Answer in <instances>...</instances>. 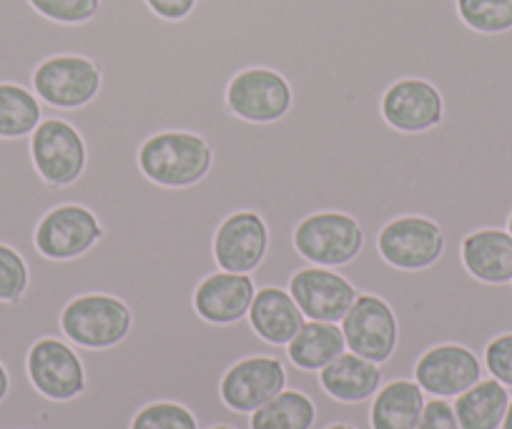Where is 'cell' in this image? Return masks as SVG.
<instances>
[{
    "mask_svg": "<svg viewBox=\"0 0 512 429\" xmlns=\"http://www.w3.org/2000/svg\"><path fill=\"white\" fill-rule=\"evenodd\" d=\"M209 143L189 131H164L151 136L139 151V166L146 179L169 189L194 186L211 169Z\"/></svg>",
    "mask_w": 512,
    "mask_h": 429,
    "instance_id": "6da1fadb",
    "label": "cell"
},
{
    "mask_svg": "<svg viewBox=\"0 0 512 429\" xmlns=\"http://www.w3.org/2000/svg\"><path fill=\"white\" fill-rule=\"evenodd\" d=\"M61 327L73 347H116L131 332V309L111 294H83L66 304Z\"/></svg>",
    "mask_w": 512,
    "mask_h": 429,
    "instance_id": "7a4b0ae2",
    "label": "cell"
},
{
    "mask_svg": "<svg viewBox=\"0 0 512 429\" xmlns=\"http://www.w3.org/2000/svg\"><path fill=\"white\" fill-rule=\"evenodd\" d=\"M294 246L309 264L339 269L359 256L364 231L357 219L342 211H317L297 226Z\"/></svg>",
    "mask_w": 512,
    "mask_h": 429,
    "instance_id": "3957f363",
    "label": "cell"
},
{
    "mask_svg": "<svg viewBox=\"0 0 512 429\" xmlns=\"http://www.w3.org/2000/svg\"><path fill=\"white\" fill-rule=\"evenodd\" d=\"M33 166L51 186H68L86 169L83 136L61 118H43L31 133Z\"/></svg>",
    "mask_w": 512,
    "mask_h": 429,
    "instance_id": "277c9868",
    "label": "cell"
},
{
    "mask_svg": "<svg viewBox=\"0 0 512 429\" xmlns=\"http://www.w3.org/2000/svg\"><path fill=\"white\" fill-rule=\"evenodd\" d=\"M349 352L384 364L397 347V317L384 299L374 294H357L354 304L339 322Z\"/></svg>",
    "mask_w": 512,
    "mask_h": 429,
    "instance_id": "5b68a950",
    "label": "cell"
},
{
    "mask_svg": "<svg viewBox=\"0 0 512 429\" xmlns=\"http://www.w3.org/2000/svg\"><path fill=\"white\" fill-rule=\"evenodd\" d=\"M101 71L83 56L46 58L33 73V93L53 108H81L96 98Z\"/></svg>",
    "mask_w": 512,
    "mask_h": 429,
    "instance_id": "8992f818",
    "label": "cell"
},
{
    "mask_svg": "<svg viewBox=\"0 0 512 429\" xmlns=\"http://www.w3.org/2000/svg\"><path fill=\"white\" fill-rule=\"evenodd\" d=\"M377 249L395 269L420 271L440 261L445 251V234L425 216H397L379 231Z\"/></svg>",
    "mask_w": 512,
    "mask_h": 429,
    "instance_id": "52a82bcc",
    "label": "cell"
},
{
    "mask_svg": "<svg viewBox=\"0 0 512 429\" xmlns=\"http://www.w3.org/2000/svg\"><path fill=\"white\" fill-rule=\"evenodd\" d=\"M226 103L241 121L274 123L292 108V86L272 68H246L231 78Z\"/></svg>",
    "mask_w": 512,
    "mask_h": 429,
    "instance_id": "ba28073f",
    "label": "cell"
},
{
    "mask_svg": "<svg viewBox=\"0 0 512 429\" xmlns=\"http://www.w3.org/2000/svg\"><path fill=\"white\" fill-rule=\"evenodd\" d=\"M485 377L482 359L462 344H437L415 364V382L427 397L455 399Z\"/></svg>",
    "mask_w": 512,
    "mask_h": 429,
    "instance_id": "9c48e42d",
    "label": "cell"
},
{
    "mask_svg": "<svg viewBox=\"0 0 512 429\" xmlns=\"http://www.w3.org/2000/svg\"><path fill=\"white\" fill-rule=\"evenodd\" d=\"M103 239L96 214L81 204L53 206L36 226V249L46 259L68 261Z\"/></svg>",
    "mask_w": 512,
    "mask_h": 429,
    "instance_id": "30bf717a",
    "label": "cell"
},
{
    "mask_svg": "<svg viewBox=\"0 0 512 429\" xmlns=\"http://www.w3.org/2000/svg\"><path fill=\"white\" fill-rule=\"evenodd\" d=\"M28 379L43 397L68 402L86 389V369L66 339H41L28 352Z\"/></svg>",
    "mask_w": 512,
    "mask_h": 429,
    "instance_id": "8fae6325",
    "label": "cell"
},
{
    "mask_svg": "<svg viewBox=\"0 0 512 429\" xmlns=\"http://www.w3.org/2000/svg\"><path fill=\"white\" fill-rule=\"evenodd\" d=\"M289 294L307 319L339 324L359 292L339 271L312 264L292 276Z\"/></svg>",
    "mask_w": 512,
    "mask_h": 429,
    "instance_id": "7c38bea8",
    "label": "cell"
},
{
    "mask_svg": "<svg viewBox=\"0 0 512 429\" xmlns=\"http://www.w3.org/2000/svg\"><path fill=\"white\" fill-rule=\"evenodd\" d=\"M287 389L284 364L274 357H246L231 364L221 379V399L234 412L251 414Z\"/></svg>",
    "mask_w": 512,
    "mask_h": 429,
    "instance_id": "4fadbf2b",
    "label": "cell"
},
{
    "mask_svg": "<svg viewBox=\"0 0 512 429\" xmlns=\"http://www.w3.org/2000/svg\"><path fill=\"white\" fill-rule=\"evenodd\" d=\"M269 249V229L254 211H236L216 229L214 256L221 271L251 274Z\"/></svg>",
    "mask_w": 512,
    "mask_h": 429,
    "instance_id": "5bb4252c",
    "label": "cell"
},
{
    "mask_svg": "<svg viewBox=\"0 0 512 429\" xmlns=\"http://www.w3.org/2000/svg\"><path fill=\"white\" fill-rule=\"evenodd\" d=\"M382 116L397 131L422 133L440 126L445 116V101L430 81L402 78L384 93Z\"/></svg>",
    "mask_w": 512,
    "mask_h": 429,
    "instance_id": "9a60e30c",
    "label": "cell"
},
{
    "mask_svg": "<svg viewBox=\"0 0 512 429\" xmlns=\"http://www.w3.org/2000/svg\"><path fill=\"white\" fill-rule=\"evenodd\" d=\"M256 286L251 274L216 271L206 276L194 294V307L199 317L209 324H236L249 317Z\"/></svg>",
    "mask_w": 512,
    "mask_h": 429,
    "instance_id": "2e32d148",
    "label": "cell"
},
{
    "mask_svg": "<svg viewBox=\"0 0 512 429\" xmlns=\"http://www.w3.org/2000/svg\"><path fill=\"white\" fill-rule=\"evenodd\" d=\"M249 322L264 342L287 347L297 337V332L307 322V317L297 307L289 289L262 286V289H256L254 302L249 307Z\"/></svg>",
    "mask_w": 512,
    "mask_h": 429,
    "instance_id": "e0dca14e",
    "label": "cell"
},
{
    "mask_svg": "<svg viewBox=\"0 0 512 429\" xmlns=\"http://www.w3.org/2000/svg\"><path fill=\"white\" fill-rule=\"evenodd\" d=\"M319 382H322L324 392L337 402L359 404L369 402L377 394V389L382 387V372H379V364L347 349L334 362L319 369Z\"/></svg>",
    "mask_w": 512,
    "mask_h": 429,
    "instance_id": "ac0fdd59",
    "label": "cell"
},
{
    "mask_svg": "<svg viewBox=\"0 0 512 429\" xmlns=\"http://www.w3.org/2000/svg\"><path fill=\"white\" fill-rule=\"evenodd\" d=\"M462 264L485 284L512 281V236L507 229H477L462 241Z\"/></svg>",
    "mask_w": 512,
    "mask_h": 429,
    "instance_id": "d6986e66",
    "label": "cell"
},
{
    "mask_svg": "<svg viewBox=\"0 0 512 429\" xmlns=\"http://www.w3.org/2000/svg\"><path fill=\"white\" fill-rule=\"evenodd\" d=\"M427 394L415 379H392L372 397L369 422L372 429H417Z\"/></svg>",
    "mask_w": 512,
    "mask_h": 429,
    "instance_id": "ffe728a7",
    "label": "cell"
},
{
    "mask_svg": "<svg viewBox=\"0 0 512 429\" xmlns=\"http://www.w3.org/2000/svg\"><path fill=\"white\" fill-rule=\"evenodd\" d=\"M510 397L512 389H507L505 384L492 377L472 384L467 392H462L452 402L460 429H500Z\"/></svg>",
    "mask_w": 512,
    "mask_h": 429,
    "instance_id": "44dd1931",
    "label": "cell"
},
{
    "mask_svg": "<svg viewBox=\"0 0 512 429\" xmlns=\"http://www.w3.org/2000/svg\"><path fill=\"white\" fill-rule=\"evenodd\" d=\"M342 352H347L342 327L334 322H314V319H307L297 337L287 344L289 359L304 372H319Z\"/></svg>",
    "mask_w": 512,
    "mask_h": 429,
    "instance_id": "7402d4cb",
    "label": "cell"
},
{
    "mask_svg": "<svg viewBox=\"0 0 512 429\" xmlns=\"http://www.w3.org/2000/svg\"><path fill=\"white\" fill-rule=\"evenodd\" d=\"M251 429H312L317 404L299 389H284L272 402L251 412Z\"/></svg>",
    "mask_w": 512,
    "mask_h": 429,
    "instance_id": "603a6c76",
    "label": "cell"
},
{
    "mask_svg": "<svg viewBox=\"0 0 512 429\" xmlns=\"http://www.w3.org/2000/svg\"><path fill=\"white\" fill-rule=\"evenodd\" d=\"M43 103L31 88L0 83V138H23L43 121Z\"/></svg>",
    "mask_w": 512,
    "mask_h": 429,
    "instance_id": "cb8c5ba5",
    "label": "cell"
},
{
    "mask_svg": "<svg viewBox=\"0 0 512 429\" xmlns=\"http://www.w3.org/2000/svg\"><path fill=\"white\" fill-rule=\"evenodd\" d=\"M457 13L477 33H505L512 28V0H457Z\"/></svg>",
    "mask_w": 512,
    "mask_h": 429,
    "instance_id": "d4e9b609",
    "label": "cell"
},
{
    "mask_svg": "<svg viewBox=\"0 0 512 429\" xmlns=\"http://www.w3.org/2000/svg\"><path fill=\"white\" fill-rule=\"evenodd\" d=\"M131 429H199V422L184 404L151 402L136 412Z\"/></svg>",
    "mask_w": 512,
    "mask_h": 429,
    "instance_id": "484cf974",
    "label": "cell"
},
{
    "mask_svg": "<svg viewBox=\"0 0 512 429\" xmlns=\"http://www.w3.org/2000/svg\"><path fill=\"white\" fill-rule=\"evenodd\" d=\"M28 264L13 246L0 244V302L16 304L28 289Z\"/></svg>",
    "mask_w": 512,
    "mask_h": 429,
    "instance_id": "4316f807",
    "label": "cell"
},
{
    "mask_svg": "<svg viewBox=\"0 0 512 429\" xmlns=\"http://www.w3.org/2000/svg\"><path fill=\"white\" fill-rule=\"evenodd\" d=\"M31 6L48 21L73 26L96 16L101 0H31Z\"/></svg>",
    "mask_w": 512,
    "mask_h": 429,
    "instance_id": "83f0119b",
    "label": "cell"
},
{
    "mask_svg": "<svg viewBox=\"0 0 512 429\" xmlns=\"http://www.w3.org/2000/svg\"><path fill=\"white\" fill-rule=\"evenodd\" d=\"M482 364L487 369V377L497 379L507 389H512V332L500 334L487 344Z\"/></svg>",
    "mask_w": 512,
    "mask_h": 429,
    "instance_id": "f1b7e54d",
    "label": "cell"
},
{
    "mask_svg": "<svg viewBox=\"0 0 512 429\" xmlns=\"http://www.w3.org/2000/svg\"><path fill=\"white\" fill-rule=\"evenodd\" d=\"M417 429H460L455 407L445 397H427Z\"/></svg>",
    "mask_w": 512,
    "mask_h": 429,
    "instance_id": "f546056e",
    "label": "cell"
},
{
    "mask_svg": "<svg viewBox=\"0 0 512 429\" xmlns=\"http://www.w3.org/2000/svg\"><path fill=\"white\" fill-rule=\"evenodd\" d=\"M146 3H149L156 16L166 18V21H181L196 6V0H146Z\"/></svg>",
    "mask_w": 512,
    "mask_h": 429,
    "instance_id": "4dcf8cb0",
    "label": "cell"
},
{
    "mask_svg": "<svg viewBox=\"0 0 512 429\" xmlns=\"http://www.w3.org/2000/svg\"><path fill=\"white\" fill-rule=\"evenodd\" d=\"M8 392H11V377H8L6 364L0 362V402L8 397Z\"/></svg>",
    "mask_w": 512,
    "mask_h": 429,
    "instance_id": "1f68e13d",
    "label": "cell"
},
{
    "mask_svg": "<svg viewBox=\"0 0 512 429\" xmlns=\"http://www.w3.org/2000/svg\"><path fill=\"white\" fill-rule=\"evenodd\" d=\"M500 429H512V397H510V404H507V412H505V419H502Z\"/></svg>",
    "mask_w": 512,
    "mask_h": 429,
    "instance_id": "d6a6232c",
    "label": "cell"
},
{
    "mask_svg": "<svg viewBox=\"0 0 512 429\" xmlns=\"http://www.w3.org/2000/svg\"><path fill=\"white\" fill-rule=\"evenodd\" d=\"M327 429H357V427H352V424H347V422H334V424H329Z\"/></svg>",
    "mask_w": 512,
    "mask_h": 429,
    "instance_id": "836d02e7",
    "label": "cell"
},
{
    "mask_svg": "<svg viewBox=\"0 0 512 429\" xmlns=\"http://www.w3.org/2000/svg\"><path fill=\"white\" fill-rule=\"evenodd\" d=\"M211 429H236V427H229V424H216V427H211Z\"/></svg>",
    "mask_w": 512,
    "mask_h": 429,
    "instance_id": "e575fe53",
    "label": "cell"
},
{
    "mask_svg": "<svg viewBox=\"0 0 512 429\" xmlns=\"http://www.w3.org/2000/svg\"><path fill=\"white\" fill-rule=\"evenodd\" d=\"M507 231H510V236H512V214H510V219H507Z\"/></svg>",
    "mask_w": 512,
    "mask_h": 429,
    "instance_id": "d590c367",
    "label": "cell"
}]
</instances>
